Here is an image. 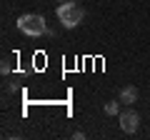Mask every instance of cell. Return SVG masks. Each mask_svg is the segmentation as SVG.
Segmentation results:
<instances>
[{
    "instance_id": "1",
    "label": "cell",
    "mask_w": 150,
    "mask_h": 140,
    "mask_svg": "<svg viewBox=\"0 0 150 140\" xmlns=\"http://www.w3.org/2000/svg\"><path fill=\"white\" fill-rule=\"evenodd\" d=\"M18 30L23 33V35H28V38H40V35H45L48 33V23H45V18L40 15V13H25V15L18 18Z\"/></svg>"
},
{
    "instance_id": "2",
    "label": "cell",
    "mask_w": 150,
    "mask_h": 140,
    "mask_svg": "<svg viewBox=\"0 0 150 140\" xmlns=\"http://www.w3.org/2000/svg\"><path fill=\"white\" fill-rule=\"evenodd\" d=\"M58 20L63 23V28H78L83 23V18H85V10H83L80 3H73V0H65V3H60L58 5Z\"/></svg>"
},
{
    "instance_id": "3",
    "label": "cell",
    "mask_w": 150,
    "mask_h": 140,
    "mask_svg": "<svg viewBox=\"0 0 150 140\" xmlns=\"http://www.w3.org/2000/svg\"><path fill=\"white\" fill-rule=\"evenodd\" d=\"M118 118H120V128H123V133H128V135H133L135 130L140 128V115L135 113V110H123Z\"/></svg>"
},
{
    "instance_id": "4",
    "label": "cell",
    "mask_w": 150,
    "mask_h": 140,
    "mask_svg": "<svg viewBox=\"0 0 150 140\" xmlns=\"http://www.w3.org/2000/svg\"><path fill=\"white\" fill-rule=\"evenodd\" d=\"M120 103H125V105H133L135 100H138V88L135 85H125L123 90H120V98H118Z\"/></svg>"
},
{
    "instance_id": "5",
    "label": "cell",
    "mask_w": 150,
    "mask_h": 140,
    "mask_svg": "<svg viewBox=\"0 0 150 140\" xmlns=\"http://www.w3.org/2000/svg\"><path fill=\"white\" fill-rule=\"evenodd\" d=\"M105 115H120V100L118 103H115V100L105 103Z\"/></svg>"
},
{
    "instance_id": "6",
    "label": "cell",
    "mask_w": 150,
    "mask_h": 140,
    "mask_svg": "<svg viewBox=\"0 0 150 140\" xmlns=\"http://www.w3.org/2000/svg\"><path fill=\"white\" fill-rule=\"evenodd\" d=\"M0 73H3V75H8V73H10V63H8V60H3V63H0Z\"/></svg>"
},
{
    "instance_id": "7",
    "label": "cell",
    "mask_w": 150,
    "mask_h": 140,
    "mask_svg": "<svg viewBox=\"0 0 150 140\" xmlns=\"http://www.w3.org/2000/svg\"><path fill=\"white\" fill-rule=\"evenodd\" d=\"M73 138H75V140H83V138H85V133H80V130H75V133H73Z\"/></svg>"
},
{
    "instance_id": "8",
    "label": "cell",
    "mask_w": 150,
    "mask_h": 140,
    "mask_svg": "<svg viewBox=\"0 0 150 140\" xmlns=\"http://www.w3.org/2000/svg\"><path fill=\"white\" fill-rule=\"evenodd\" d=\"M58 3H65V0H58Z\"/></svg>"
}]
</instances>
